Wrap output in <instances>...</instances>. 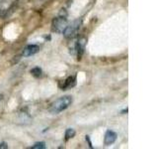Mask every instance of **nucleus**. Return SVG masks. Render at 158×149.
Wrapping results in <instances>:
<instances>
[{
	"label": "nucleus",
	"instance_id": "8",
	"mask_svg": "<svg viewBox=\"0 0 158 149\" xmlns=\"http://www.w3.org/2000/svg\"><path fill=\"white\" fill-rule=\"evenodd\" d=\"M76 84V77L75 76H70L67 79H65L62 82V84H59V87L62 89V91H65V89L71 88L73 87H75Z\"/></svg>",
	"mask_w": 158,
	"mask_h": 149
},
{
	"label": "nucleus",
	"instance_id": "3",
	"mask_svg": "<svg viewBox=\"0 0 158 149\" xmlns=\"http://www.w3.org/2000/svg\"><path fill=\"white\" fill-rule=\"evenodd\" d=\"M81 24H82L81 19H76V20H74V21H72L70 24H67V26L65 27V29H64L62 32L64 37L66 39L75 38L77 36L79 30H80Z\"/></svg>",
	"mask_w": 158,
	"mask_h": 149
},
{
	"label": "nucleus",
	"instance_id": "5",
	"mask_svg": "<svg viewBox=\"0 0 158 149\" xmlns=\"http://www.w3.org/2000/svg\"><path fill=\"white\" fill-rule=\"evenodd\" d=\"M18 0H0V17H4L8 14Z\"/></svg>",
	"mask_w": 158,
	"mask_h": 149
},
{
	"label": "nucleus",
	"instance_id": "1",
	"mask_svg": "<svg viewBox=\"0 0 158 149\" xmlns=\"http://www.w3.org/2000/svg\"><path fill=\"white\" fill-rule=\"evenodd\" d=\"M72 103V97L71 96H64L57 98L54 101L51 106H49V112L52 114H58L61 111H65L69 107V106Z\"/></svg>",
	"mask_w": 158,
	"mask_h": 149
},
{
	"label": "nucleus",
	"instance_id": "10",
	"mask_svg": "<svg viewBox=\"0 0 158 149\" xmlns=\"http://www.w3.org/2000/svg\"><path fill=\"white\" fill-rule=\"evenodd\" d=\"M75 134H76V132L73 128H67L65 130V140L73 138L74 136H75Z\"/></svg>",
	"mask_w": 158,
	"mask_h": 149
},
{
	"label": "nucleus",
	"instance_id": "13",
	"mask_svg": "<svg viewBox=\"0 0 158 149\" xmlns=\"http://www.w3.org/2000/svg\"><path fill=\"white\" fill-rule=\"evenodd\" d=\"M0 148H8V145L6 142H1L0 143Z\"/></svg>",
	"mask_w": 158,
	"mask_h": 149
},
{
	"label": "nucleus",
	"instance_id": "9",
	"mask_svg": "<svg viewBox=\"0 0 158 149\" xmlns=\"http://www.w3.org/2000/svg\"><path fill=\"white\" fill-rule=\"evenodd\" d=\"M31 74H33L34 77H36V78H40V77H42V74H43V71H42V69L40 68V67H35L31 70Z\"/></svg>",
	"mask_w": 158,
	"mask_h": 149
},
{
	"label": "nucleus",
	"instance_id": "4",
	"mask_svg": "<svg viewBox=\"0 0 158 149\" xmlns=\"http://www.w3.org/2000/svg\"><path fill=\"white\" fill-rule=\"evenodd\" d=\"M86 42L87 40L86 38H79L76 42H74L72 47L70 48V53L73 55V56H75L78 60H80L82 55L84 53V50H85V46H86Z\"/></svg>",
	"mask_w": 158,
	"mask_h": 149
},
{
	"label": "nucleus",
	"instance_id": "11",
	"mask_svg": "<svg viewBox=\"0 0 158 149\" xmlns=\"http://www.w3.org/2000/svg\"><path fill=\"white\" fill-rule=\"evenodd\" d=\"M32 149H44L46 148V143L44 142H37L31 147Z\"/></svg>",
	"mask_w": 158,
	"mask_h": 149
},
{
	"label": "nucleus",
	"instance_id": "2",
	"mask_svg": "<svg viewBox=\"0 0 158 149\" xmlns=\"http://www.w3.org/2000/svg\"><path fill=\"white\" fill-rule=\"evenodd\" d=\"M67 24V13L64 11V9H62V11L52 20V30L56 33H62Z\"/></svg>",
	"mask_w": 158,
	"mask_h": 149
},
{
	"label": "nucleus",
	"instance_id": "12",
	"mask_svg": "<svg viewBox=\"0 0 158 149\" xmlns=\"http://www.w3.org/2000/svg\"><path fill=\"white\" fill-rule=\"evenodd\" d=\"M85 138H86V141L88 142V145H89V147L92 148V143H91V140H90V136L86 135V136H85Z\"/></svg>",
	"mask_w": 158,
	"mask_h": 149
},
{
	"label": "nucleus",
	"instance_id": "6",
	"mask_svg": "<svg viewBox=\"0 0 158 149\" xmlns=\"http://www.w3.org/2000/svg\"><path fill=\"white\" fill-rule=\"evenodd\" d=\"M117 137H118V134L115 131L107 130L105 133V137H104V143H105V145H107V146L112 145V144L116 142Z\"/></svg>",
	"mask_w": 158,
	"mask_h": 149
},
{
	"label": "nucleus",
	"instance_id": "7",
	"mask_svg": "<svg viewBox=\"0 0 158 149\" xmlns=\"http://www.w3.org/2000/svg\"><path fill=\"white\" fill-rule=\"evenodd\" d=\"M40 51V46L36 44H30L28 46H26L23 50V55L25 57H30L33 55L37 54Z\"/></svg>",
	"mask_w": 158,
	"mask_h": 149
}]
</instances>
